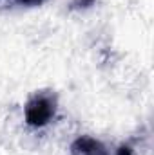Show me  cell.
I'll list each match as a JSON object with an SVG mask.
<instances>
[{"label": "cell", "mask_w": 154, "mask_h": 155, "mask_svg": "<svg viewBox=\"0 0 154 155\" xmlns=\"http://www.w3.org/2000/svg\"><path fill=\"white\" fill-rule=\"evenodd\" d=\"M54 116V101L51 96H35L26 107V119L31 126H44Z\"/></svg>", "instance_id": "6da1fadb"}, {"label": "cell", "mask_w": 154, "mask_h": 155, "mask_svg": "<svg viewBox=\"0 0 154 155\" xmlns=\"http://www.w3.org/2000/svg\"><path fill=\"white\" fill-rule=\"evenodd\" d=\"M16 2H20L22 5H40L44 0H16Z\"/></svg>", "instance_id": "3957f363"}, {"label": "cell", "mask_w": 154, "mask_h": 155, "mask_svg": "<svg viewBox=\"0 0 154 155\" xmlns=\"http://www.w3.org/2000/svg\"><path fill=\"white\" fill-rule=\"evenodd\" d=\"M73 155H107V152L98 141L91 137H82L73 144Z\"/></svg>", "instance_id": "7a4b0ae2"}]
</instances>
